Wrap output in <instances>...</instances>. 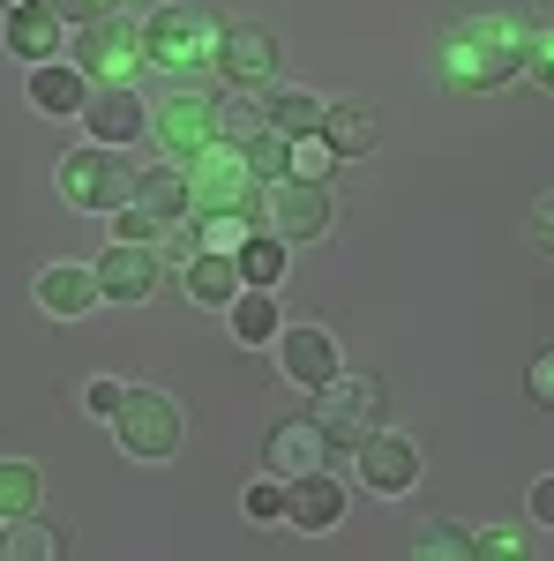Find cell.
Listing matches in <instances>:
<instances>
[{"mask_svg": "<svg viewBox=\"0 0 554 561\" xmlns=\"http://www.w3.org/2000/svg\"><path fill=\"white\" fill-rule=\"evenodd\" d=\"M8 8H15V0H0V15H8Z\"/></svg>", "mask_w": 554, "mask_h": 561, "instance_id": "cell-42", "label": "cell"}, {"mask_svg": "<svg viewBox=\"0 0 554 561\" xmlns=\"http://www.w3.org/2000/svg\"><path fill=\"white\" fill-rule=\"evenodd\" d=\"M113 240H135V248H158V240H166V225H158V217L143 210V203H121V210H113Z\"/></svg>", "mask_w": 554, "mask_h": 561, "instance_id": "cell-31", "label": "cell"}, {"mask_svg": "<svg viewBox=\"0 0 554 561\" xmlns=\"http://www.w3.org/2000/svg\"><path fill=\"white\" fill-rule=\"evenodd\" d=\"M60 31H68V23H60L45 0H15V8L0 15L8 53H15V60H31V68H38V60H60Z\"/></svg>", "mask_w": 554, "mask_h": 561, "instance_id": "cell-18", "label": "cell"}, {"mask_svg": "<svg viewBox=\"0 0 554 561\" xmlns=\"http://www.w3.org/2000/svg\"><path fill=\"white\" fill-rule=\"evenodd\" d=\"M31 300H38V314H53V322H76V314H90L105 293H98V270H83V262H45Z\"/></svg>", "mask_w": 554, "mask_h": 561, "instance_id": "cell-17", "label": "cell"}, {"mask_svg": "<svg viewBox=\"0 0 554 561\" xmlns=\"http://www.w3.org/2000/svg\"><path fill=\"white\" fill-rule=\"evenodd\" d=\"M278 60H285V45L262 23H225L217 31V83L225 90H270L278 83Z\"/></svg>", "mask_w": 554, "mask_h": 561, "instance_id": "cell-10", "label": "cell"}, {"mask_svg": "<svg viewBox=\"0 0 554 561\" xmlns=\"http://www.w3.org/2000/svg\"><path fill=\"white\" fill-rule=\"evenodd\" d=\"M45 502V472L38 465H23V457H0V517H38Z\"/></svg>", "mask_w": 554, "mask_h": 561, "instance_id": "cell-25", "label": "cell"}, {"mask_svg": "<svg viewBox=\"0 0 554 561\" xmlns=\"http://www.w3.org/2000/svg\"><path fill=\"white\" fill-rule=\"evenodd\" d=\"M338 449H330V434H323V420L315 412H293V420H278L270 427V442H262V465L278 479H299V472H323Z\"/></svg>", "mask_w": 554, "mask_h": 561, "instance_id": "cell-13", "label": "cell"}, {"mask_svg": "<svg viewBox=\"0 0 554 561\" xmlns=\"http://www.w3.org/2000/svg\"><path fill=\"white\" fill-rule=\"evenodd\" d=\"M285 524L307 531V539H323V531H338V524H344V486L330 479V465H323V472L285 479Z\"/></svg>", "mask_w": 554, "mask_h": 561, "instance_id": "cell-14", "label": "cell"}, {"mask_svg": "<svg viewBox=\"0 0 554 561\" xmlns=\"http://www.w3.org/2000/svg\"><path fill=\"white\" fill-rule=\"evenodd\" d=\"M285 270H293V240H278V232L262 225L256 240L240 248V277H248V285H262V293H278V285H285Z\"/></svg>", "mask_w": 554, "mask_h": 561, "instance_id": "cell-24", "label": "cell"}, {"mask_svg": "<svg viewBox=\"0 0 554 561\" xmlns=\"http://www.w3.org/2000/svg\"><path fill=\"white\" fill-rule=\"evenodd\" d=\"M180 285H188V300L225 314V307L248 293V277H240V255H217V248H195V262H180Z\"/></svg>", "mask_w": 554, "mask_h": 561, "instance_id": "cell-19", "label": "cell"}, {"mask_svg": "<svg viewBox=\"0 0 554 561\" xmlns=\"http://www.w3.org/2000/svg\"><path fill=\"white\" fill-rule=\"evenodd\" d=\"M240 510H248L256 524H278V517H285V479H278V472H270V479H256V486L240 494Z\"/></svg>", "mask_w": 554, "mask_h": 561, "instance_id": "cell-33", "label": "cell"}, {"mask_svg": "<svg viewBox=\"0 0 554 561\" xmlns=\"http://www.w3.org/2000/svg\"><path fill=\"white\" fill-rule=\"evenodd\" d=\"M524 397H532L540 412H554V345L532 352V367H524Z\"/></svg>", "mask_w": 554, "mask_h": 561, "instance_id": "cell-38", "label": "cell"}, {"mask_svg": "<svg viewBox=\"0 0 554 561\" xmlns=\"http://www.w3.org/2000/svg\"><path fill=\"white\" fill-rule=\"evenodd\" d=\"M240 150H248V173H256L262 187H270V180H293V135L262 128V135H248Z\"/></svg>", "mask_w": 554, "mask_h": 561, "instance_id": "cell-29", "label": "cell"}, {"mask_svg": "<svg viewBox=\"0 0 554 561\" xmlns=\"http://www.w3.org/2000/svg\"><path fill=\"white\" fill-rule=\"evenodd\" d=\"M262 128H270V90H225L217 98V135L225 142H248Z\"/></svg>", "mask_w": 554, "mask_h": 561, "instance_id": "cell-26", "label": "cell"}, {"mask_svg": "<svg viewBox=\"0 0 554 561\" xmlns=\"http://www.w3.org/2000/svg\"><path fill=\"white\" fill-rule=\"evenodd\" d=\"M8 554H15V561H60V554H68V539H60L45 517H15V524H8Z\"/></svg>", "mask_w": 554, "mask_h": 561, "instance_id": "cell-30", "label": "cell"}, {"mask_svg": "<svg viewBox=\"0 0 554 561\" xmlns=\"http://www.w3.org/2000/svg\"><path fill=\"white\" fill-rule=\"evenodd\" d=\"M150 135H158V150H166L172 165H188L195 150L217 142V98L203 83H172L166 98L150 105Z\"/></svg>", "mask_w": 554, "mask_h": 561, "instance_id": "cell-8", "label": "cell"}, {"mask_svg": "<svg viewBox=\"0 0 554 561\" xmlns=\"http://www.w3.org/2000/svg\"><path fill=\"white\" fill-rule=\"evenodd\" d=\"M472 554V531L450 517H427L420 531H412V561H465Z\"/></svg>", "mask_w": 554, "mask_h": 561, "instance_id": "cell-28", "label": "cell"}, {"mask_svg": "<svg viewBox=\"0 0 554 561\" xmlns=\"http://www.w3.org/2000/svg\"><path fill=\"white\" fill-rule=\"evenodd\" d=\"M105 427H113L128 465H166L172 449H180V434H188V420H180V404H172L166 389H128Z\"/></svg>", "mask_w": 554, "mask_h": 561, "instance_id": "cell-7", "label": "cell"}, {"mask_svg": "<svg viewBox=\"0 0 554 561\" xmlns=\"http://www.w3.org/2000/svg\"><path fill=\"white\" fill-rule=\"evenodd\" d=\"M524 240H532L540 255H554V187H547V195H532V210H524Z\"/></svg>", "mask_w": 554, "mask_h": 561, "instance_id": "cell-37", "label": "cell"}, {"mask_svg": "<svg viewBox=\"0 0 554 561\" xmlns=\"http://www.w3.org/2000/svg\"><path fill=\"white\" fill-rule=\"evenodd\" d=\"M217 15L203 8H188V0H166L150 23H143V38H150V68L158 76H180V83H203L217 76Z\"/></svg>", "mask_w": 554, "mask_h": 561, "instance_id": "cell-3", "label": "cell"}, {"mask_svg": "<svg viewBox=\"0 0 554 561\" xmlns=\"http://www.w3.org/2000/svg\"><path fill=\"white\" fill-rule=\"evenodd\" d=\"M524 510H532V524H540V531H554V472H540V479H532Z\"/></svg>", "mask_w": 554, "mask_h": 561, "instance_id": "cell-40", "label": "cell"}, {"mask_svg": "<svg viewBox=\"0 0 554 561\" xmlns=\"http://www.w3.org/2000/svg\"><path fill=\"white\" fill-rule=\"evenodd\" d=\"M188 195H195V217H217V210H256L262 217V180L248 173V150L217 135L211 150L188 158Z\"/></svg>", "mask_w": 554, "mask_h": 561, "instance_id": "cell-5", "label": "cell"}, {"mask_svg": "<svg viewBox=\"0 0 554 561\" xmlns=\"http://www.w3.org/2000/svg\"><path fill=\"white\" fill-rule=\"evenodd\" d=\"M323 142H330L338 158H368V150L383 142V113H375L368 98H338V105H323Z\"/></svg>", "mask_w": 554, "mask_h": 561, "instance_id": "cell-21", "label": "cell"}, {"mask_svg": "<svg viewBox=\"0 0 554 561\" xmlns=\"http://www.w3.org/2000/svg\"><path fill=\"white\" fill-rule=\"evenodd\" d=\"M31 105H38L45 121H83L90 76L76 68V60H38V68H31Z\"/></svg>", "mask_w": 554, "mask_h": 561, "instance_id": "cell-20", "label": "cell"}, {"mask_svg": "<svg viewBox=\"0 0 554 561\" xmlns=\"http://www.w3.org/2000/svg\"><path fill=\"white\" fill-rule=\"evenodd\" d=\"M383 382L375 375H360V367H338L330 382L315 389V420H323V434H330V449L338 457H352L368 434H375V420H383Z\"/></svg>", "mask_w": 554, "mask_h": 561, "instance_id": "cell-6", "label": "cell"}, {"mask_svg": "<svg viewBox=\"0 0 554 561\" xmlns=\"http://www.w3.org/2000/svg\"><path fill=\"white\" fill-rule=\"evenodd\" d=\"M262 225L278 232V240H323L330 225H338V195H330V180H270L262 187Z\"/></svg>", "mask_w": 554, "mask_h": 561, "instance_id": "cell-9", "label": "cell"}, {"mask_svg": "<svg viewBox=\"0 0 554 561\" xmlns=\"http://www.w3.org/2000/svg\"><path fill=\"white\" fill-rule=\"evenodd\" d=\"M278 367H285L299 389H323V382L344 367V352H338V337H330V330L293 322V330H278Z\"/></svg>", "mask_w": 554, "mask_h": 561, "instance_id": "cell-15", "label": "cell"}, {"mask_svg": "<svg viewBox=\"0 0 554 561\" xmlns=\"http://www.w3.org/2000/svg\"><path fill=\"white\" fill-rule=\"evenodd\" d=\"M225 330H233V345H248V352H262V345H278V293H262V285H248L240 300L225 307Z\"/></svg>", "mask_w": 554, "mask_h": 561, "instance_id": "cell-23", "label": "cell"}, {"mask_svg": "<svg viewBox=\"0 0 554 561\" xmlns=\"http://www.w3.org/2000/svg\"><path fill=\"white\" fill-rule=\"evenodd\" d=\"M135 173L128 150H113V142H83L76 158H60V203L76 217H113L121 203H135Z\"/></svg>", "mask_w": 554, "mask_h": 561, "instance_id": "cell-4", "label": "cell"}, {"mask_svg": "<svg viewBox=\"0 0 554 561\" xmlns=\"http://www.w3.org/2000/svg\"><path fill=\"white\" fill-rule=\"evenodd\" d=\"M45 8H53L68 31H83V23H105V15H121L128 0H45Z\"/></svg>", "mask_w": 554, "mask_h": 561, "instance_id": "cell-34", "label": "cell"}, {"mask_svg": "<svg viewBox=\"0 0 554 561\" xmlns=\"http://www.w3.org/2000/svg\"><path fill=\"white\" fill-rule=\"evenodd\" d=\"M547 15H554V0H547Z\"/></svg>", "mask_w": 554, "mask_h": 561, "instance_id": "cell-43", "label": "cell"}, {"mask_svg": "<svg viewBox=\"0 0 554 561\" xmlns=\"http://www.w3.org/2000/svg\"><path fill=\"white\" fill-rule=\"evenodd\" d=\"M293 173L299 180H330V173H338V150H330L323 135H299V142H293Z\"/></svg>", "mask_w": 554, "mask_h": 561, "instance_id": "cell-32", "label": "cell"}, {"mask_svg": "<svg viewBox=\"0 0 554 561\" xmlns=\"http://www.w3.org/2000/svg\"><path fill=\"white\" fill-rule=\"evenodd\" d=\"M83 128H90V142L128 150L135 135H150V98H143V90H90Z\"/></svg>", "mask_w": 554, "mask_h": 561, "instance_id": "cell-16", "label": "cell"}, {"mask_svg": "<svg viewBox=\"0 0 554 561\" xmlns=\"http://www.w3.org/2000/svg\"><path fill=\"white\" fill-rule=\"evenodd\" d=\"M121 397H128V382L90 375V382H83V412H90V420H113V412H121Z\"/></svg>", "mask_w": 554, "mask_h": 561, "instance_id": "cell-35", "label": "cell"}, {"mask_svg": "<svg viewBox=\"0 0 554 561\" xmlns=\"http://www.w3.org/2000/svg\"><path fill=\"white\" fill-rule=\"evenodd\" d=\"M68 60L90 76V90H135L150 76V38H143V15H105V23H83Z\"/></svg>", "mask_w": 554, "mask_h": 561, "instance_id": "cell-2", "label": "cell"}, {"mask_svg": "<svg viewBox=\"0 0 554 561\" xmlns=\"http://www.w3.org/2000/svg\"><path fill=\"white\" fill-rule=\"evenodd\" d=\"M524 76L540 90H554V31H532V60H524Z\"/></svg>", "mask_w": 554, "mask_h": 561, "instance_id": "cell-39", "label": "cell"}, {"mask_svg": "<svg viewBox=\"0 0 554 561\" xmlns=\"http://www.w3.org/2000/svg\"><path fill=\"white\" fill-rule=\"evenodd\" d=\"M352 465H360V486L368 494H383V502H397V494H412L420 486V449L405 442V434L375 427L360 449H352Z\"/></svg>", "mask_w": 554, "mask_h": 561, "instance_id": "cell-12", "label": "cell"}, {"mask_svg": "<svg viewBox=\"0 0 554 561\" xmlns=\"http://www.w3.org/2000/svg\"><path fill=\"white\" fill-rule=\"evenodd\" d=\"M135 203L158 217V225H180V217H195L188 165H143V173H135Z\"/></svg>", "mask_w": 554, "mask_h": 561, "instance_id": "cell-22", "label": "cell"}, {"mask_svg": "<svg viewBox=\"0 0 554 561\" xmlns=\"http://www.w3.org/2000/svg\"><path fill=\"white\" fill-rule=\"evenodd\" d=\"M472 554L479 561H524L532 539H517V531H472Z\"/></svg>", "mask_w": 554, "mask_h": 561, "instance_id": "cell-36", "label": "cell"}, {"mask_svg": "<svg viewBox=\"0 0 554 561\" xmlns=\"http://www.w3.org/2000/svg\"><path fill=\"white\" fill-rule=\"evenodd\" d=\"M270 128L278 135H323V98L315 90H270Z\"/></svg>", "mask_w": 554, "mask_h": 561, "instance_id": "cell-27", "label": "cell"}, {"mask_svg": "<svg viewBox=\"0 0 554 561\" xmlns=\"http://www.w3.org/2000/svg\"><path fill=\"white\" fill-rule=\"evenodd\" d=\"M0 561H8V517H0Z\"/></svg>", "mask_w": 554, "mask_h": 561, "instance_id": "cell-41", "label": "cell"}, {"mask_svg": "<svg viewBox=\"0 0 554 561\" xmlns=\"http://www.w3.org/2000/svg\"><path fill=\"white\" fill-rule=\"evenodd\" d=\"M90 270H98V293L121 300V307H143V300L166 293V255L158 248H135V240H113Z\"/></svg>", "mask_w": 554, "mask_h": 561, "instance_id": "cell-11", "label": "cell"}, {"mask_svg": "<svg viewBox=\"0 0 554 561\" xmlns=\"http://www.w3.org/2000/svg\"><path fill=\"white\" fill-rule=\"evenodd\" d=\"M524 60H532V31L510 15H450L442 23V83L465 90V98L517 83Z\"/></svg>", "mask_w": 554, "mask_h": 561, "instance_id": "cell-1", "label": "cell"}]
</instances>
